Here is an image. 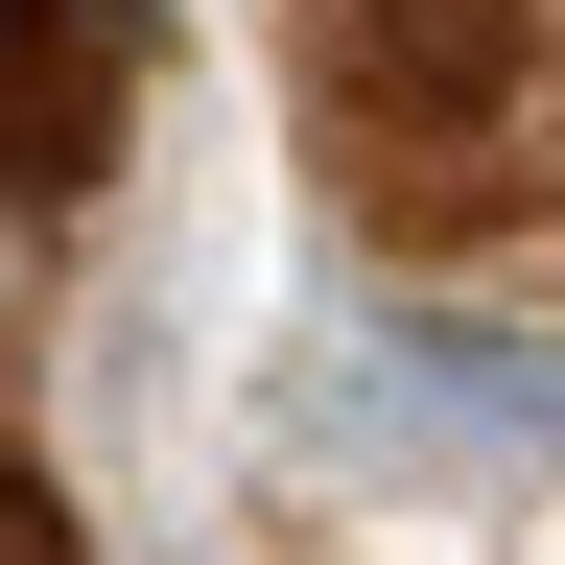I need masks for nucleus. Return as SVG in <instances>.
<instances>
[{
  "instance_id": "nucleus-1",
  "label": "nucleus",
  "mask_w": 565,
  "mask_h": 565,
  "mask_svg": "<svg viewBox=\"0 0 565 565\" xmlns=\"http://www.w3.org/2000/svg\"><path fill=\"white\" fill-rule=\"evenodd\" d=\"M401 377L494 424V448H565V330H471V307H401Z\"/></svg>"
}]
</instances>
